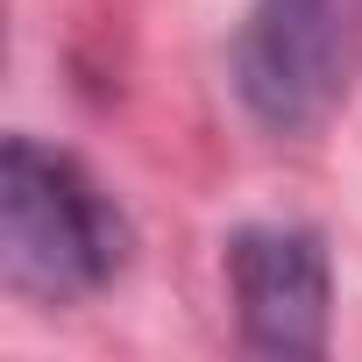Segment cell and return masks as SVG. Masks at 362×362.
Returning <instances> with one entry per match:
<instances>
[{
    "mask_svg": "<svg viewBox=\"0 0 362 362\" xmlns=\"http://www.w3.org/2000/svg\"><path fill=\"white\" fill-rule=\"evenodd\" d=\"M362 78V0H249L235 100L263 135L327 128Z\"/></svg>",
    "mask_w": 362,
    "mask_h": 362,
    "instance_id": "obj_2",
    "label": "cell"
},
{
    "mask_svg": "<svg viewBox=\"0 0 362 362\" xmlns=\"http://www.w3.org/2000/svg\"><path fill=\"white\" fill-rule=\"evenodd\" d=\"M228 298L249 355H327L334 263L298 221H263L228 235Z\"/></svg>",
    "mask_w": 362,
    "mask_h": 362,
    "instance_id": "obj_3",
    "label": "cell"
},
{
    "mask_svg": "<svg viewBox=\"0 0 362 362\" xmlns=\"http://www.w3.org/2000/svg\"><path fill=\"white\" fill-rule=\"evenodd\" d=\"M135 228L114 192L36 135H8L0 149V270L8 291L36 305H78L128 270Z\"/></svg>",
    "mask_w": 362,
    "mask_h": 362,
    "instance_id": "obj_1",
    "label": "cell"
}]
</instances>
